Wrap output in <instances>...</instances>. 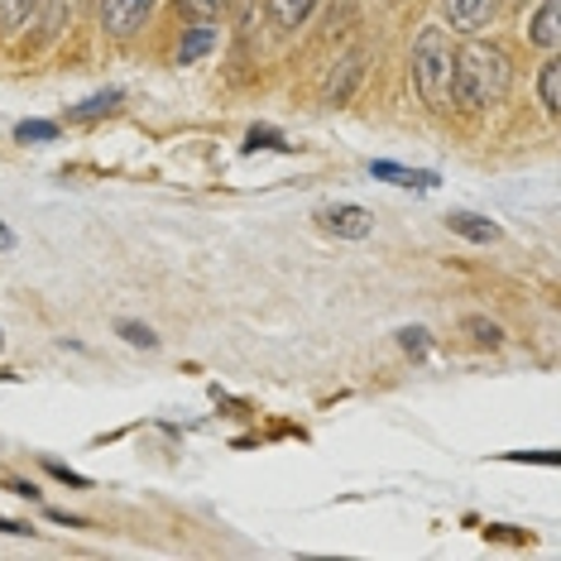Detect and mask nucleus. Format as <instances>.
I'll return each mask as SVG.
<instances>
[{"label": "nucleus", "instance_id": "1", "mask_svg": "<svg viewBox=\"0 0 561 561\" xmlns=\"http://www.w3.org/2000/svg\"><path fill=\"white\" fill-rule=\"evenodd\" d=\"M508 92V58L494 44H466L456 54V72H451V96L466 111H484Z\"/></svg>", "mask_w": 561, "mask_h": 561}, {"label": "nucleus", "instance_id": "2", "mask_svg": "<svg viewBox=\"0 0 561 561\" xmlns=\"http://www.w3.org/2000/svg\"><path fill=\"white\" fill-rule=\"evenodd\" d=\"M451 72H456V54H451L446 30H423L413 44V82L427 106L446 111V101H451Z\"/></svg>", "mask_w": 561, "mask_h": 561}, {"label": "nucleus", "instance_id": "3", "mask_svg": "<svg viewBox=\"0 0 561 561\" xmlns=\"http://www.w3.org/2000/svg\"><path fill=\"white\" fill-rule=\"evenodd\" d=\"M149 5H154V0H101V24L125 39V34H135L139 24H145Z\"/></svg>", "mask_w": 561, "mask_h": 561}, {"label": "nucleus", "instance_id": "4", "mask_svg": "<svg viewBox=\"0 0 561 561\" xmlns=\"http://www.w3.org/2000/svg\"><path fill=\"white\" fill-rule=\"evenodd\" d=\"M446 5V20H451V30H466V34H476L490 24V15L500 10V0H442Z\"/></svg>", "mask_w": 561, "mask_h": 561}, {"label": "nucleus", "instance_id": "5", "mask_svg": "<svg viewBox=\"0 0 561 561\" xmlns=\"http://www.w3.org/2000/svg\"><path fill=\"white\" fill-rule=\"evenodd\" d=\"M327 226L346 240H365L369 231H375V216H369L365 207H336V211H327Z\"/></svg>", "mask_w": 561, "mask_h": 561}, {"label": "nucleus", "instance_id": "6", "mask_svg": "<svg viewBox=\"0 0 561 561\" xmlns=\"http://www.w3.org/2000/svg\"><path fill=\"white\" fill-rule=\"evenodd\" d=\"M312 5L317 0H270V15H274L278 30H298V24L312 15Z\"/></svg>", "mask_w": 561, "mask_h": 561}, {"label": "nucleus", "instance_id": "7", "mask_svg": "<svg viewBox=\"0 0 561 561\" xmlns=\"http://www.w3.org/2000/svg\"><path fill=\"white\" fill-rule=\"evenodd\" d=\"M360 62H365L360 54H351L346 62H341V78H336V72H331V82H327V101H346V96H351V87L360 82V72H365Z\"/></svg>", "mask_w": 561, "mask_h": 561}, {"label": "nucleus", "instance_id": "8", "mask_svg": "<svg viewBox=\"0 0 561 561\" xmlns=\"http://www.w3.org/2000/svg\"><path fill=\"white\" fill-rule=\"evenodd\" d=\"M557 0H542V10L533 15V44H542V48H557L561 39V30H557Z\"/></svg>", "mask_w": 561, "mask_h": 561}, {"label": "nucleus", "instance_id": "9", "mask_svg": "<svg viewBox=\"0 0 561 561\" xmlns=\"http://www.w3.org/2000/svg\"><path fill=\"white\" fill-rule=\"evenodd\" d=\"M369 173L393 178V183H403V187H432L437 183V173H408V169H399V163H369Z\"/></svg>", "mask_w": 561, "mask_h": 561}, {"label": "nucleus", "instance_id": "10", "mask_svg": "<svg viewBox=\"0 0 561 561\" xmlns=\"http://www.w3.org/2000/svg\"><path fill=\"white\" fill-rule=\"evenodd\" d=\"M211 44H216V30H211V24H197V30L183 39V48H178V62H197Z\"/></svg>", "mask_w": 561, "mask_h": 561}, {"label": "nucleus", "instance_id": "11", "mask_svg": "<svg viewBox=\"0 0 561 561\" xmlns=\"http://www.w3.org/2000/svg\"><path fill=\"white\" fill-rule=\"evenodd\" d=\"M538 92H542V106H547V111H561V62H557V58L542 68Z\"/></svg>", "mask_w": 561, "mask_h": 561}, {"label": "nucleus", "instance_id": "12", "mask_svg": "<svg viewBox=\"0 0 561 561\" xmlns=\"http://www.w3.org/2000/svg\"><path fill=\"white\" fill-rule=\"evenodd\" d=\"M451 231H461L466 240H494V236H500V231H494L490 221H480V216H470V211L451 216Z\"/></svg>", "mask_w": 561, "mask_h": 561}, {"label": "nucleus", "instance_id": "13", "mask_svg": "<svg viewBox=\"0 0 561 561\" xmlns=\"http://www.w3.org/2000/svg\"><path fill=\"white\" fill-rule=\"evenodd\" d=\"M34 0H0V30H20L24 20H30Z\"/></svg>", "mask_w": 561, "mask_h": 561}, {"label": "nucleus", "instance_id": "14", "mask_svg": "<svg viewBox=\"0 0 561 561\" xmlns=\"http://www.w3.org/2000/svg\"><path fill=\"white\" fill-rule=\"evenodd\" d=\"M116 101H121V92L92 96V101H87V106H78V111H72V116H78V121H92V116H101V111H111V106H116Z\"/></svg>", "mask_w": 561, "mask_h": 561}, {"label": "nucleus", "instance_id": "15", "mask_svg": "<svg viewBox=\"0 0 561 561\" xmlns=\"http://www.w3.org/2000/svg\"><path fill=\"white\" fill-rule=\"evenodd\" d=\"M54 135H58V125H48V121H24L15 130V139H24V145H30V139H54Z\"/></svg>", "mask_w": 561, "mask_h": 561}, {"label": "nucleus", "instance_id": "16", "mask_svg": "<svg viewBox=\"0 0 561 561\" xmlns=\"http://www.w3.org/2000/svg\"><path fill=\"white\" fill-rule=\"evenodd\" d=\"M470 331H476V341H484V346H500V327L494 322H480V317H470Z\"/></svg>", "mask_w": 561, "mask_h": 561}, {"label": "nucleus", "instance_id": "17", "mask_svg": "<svg viewBox=\"0 0 561 561\" xmlns=\"http://www.w3.org/2000/svg\"><path fill=\"white\" fill-rule=\"evenodd\" d=\"M121 331H125V341H135V346H154V341H159L149 327H135V322H125Z\"/></svg>", "mask_w": 561, "mask_h": 561}, {"label": "nucleus", "instance_id": "18", "mask_svg": "<svg viewBox=\"0 0 561 561\" xmlns=\"http://www.w3.org/2000/svg\"><path fill=\"white\" fill-rule=\"evenodd\" d=\"M178 5H183V10H193V15L207 20V15H216V10L226 5V0H178Z\"/></svg>", "mask_w": 561, "mask_h": 561}, {"label": "nucleus", "instance_id": "19", "mask_svg": "<svg viewBox=\"0 0 561 561\" xmlns=\"http://www.w3.org/2000/svg\"><path fill=\"white\" fill-rule=\"evenodd\" d=\"M423 336H427V331H403V346H408V351H423V346H427Z\"/></svg>", "mask_w": 561, "mask_h": 561}, {"label": "nucleus", "instance_id": "20", "mask_svg": "<svg viewBox=\"0 0 561 561\" xmlns=\"http://www.w3.org/2000/svg\"><path fill=\"white\" fill-rule=\"evenodd\" d=\"M0 245H10V231H5V226H0Z\"/></svg>", "mask_w": 561, "mask_h": 561}]
</instances>
